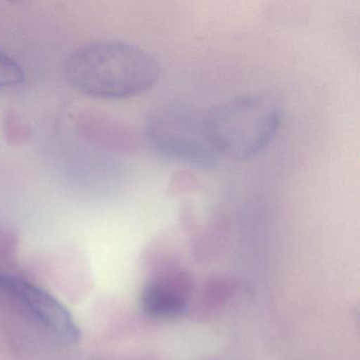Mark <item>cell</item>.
Listing matches in <instances>:
<instances>
[{"mask_svg": "<svg viewBox=\"0 0 360 360\" xmlns=\"http://www.w3.org/2000/svg\"><path fill=\"white\" fill-rule=\"evenodd\" d=\"M155 58L138 46L101 41L75 50L66 62L69 85L91 98L123 100L144 94L159 79Z\"/></svg>", "mask_w": 360, "mask_h": 360, "instance_id": "1", "label": "cell"}, {"mask_svg": "<svg viewBox=\"0 0 360 360\" xmlns=\"http://www.w3.org/2000/svg\"><path fill=\"white\" fill-rule=\"evenodd\" d=\"M208 138L219 157L246 161L277 136L281 110L264 94H243L205 110Z\"/></svg>", "mask_w": 360, "mask_h": 360, "instance_id": "2", "label": "cell"}, {"mask_svg": "<svg viewBox=\"0 0 360 360\" xmlns=\"http://www.w3.org/2000/svg\"><path fill=\"white\" fill-rule=\"evenodd\" d=\"M146 138L160 155L203 167L218 163L208 138L205 111L183 102L160 105L149 113Z\"/></svg>", "mask_w": 360, "mask_h": 360, "instance_id": "3", "label": "cell"}, {"mask_svg": "<svg viewBox=\"0 0 360 360\" xmlns=\"http://www.w3.org/2000/svg\"><path fill=\"white\" fill-rule=\"evenodd\" d=\"M0 288L20 301L60 340L67 343L79 342L82 335L79 326L67 307L51 294L26 280L1 274Z\"/></svg>", "mask_w": 360, "mask_h": 360, "instance_id": "4", "label": "cell"}, {"mask_svg": "<svg viewBox=\"0 0 360 360\" xmlns=\"http://www.w3.org/2000/svg\"><path fill=\"white\" fill-rule=\"evenodd\" d=\"M72 120L81 136L101 148L124 153L138 149L136 132L109 113L96 109H79L73 113Z\"/></svg>", "mask_w": 360, "mask_h": 360, "instance_id": "5", "label": "cell"}, {"mask_svg": "<svg viewBox=\"0 0 360 360\" xmlns=\"http://www.w3.org/2000/svg\"><path fill=\"white\" fill-rule=\"evenodd\" d=\"M191 282L183 275H164L149 281L141 292V309L155 319L180 317L188 305Z\"/></svg>", "mask_w": 360, "mask_h": 360, "instance_id": "6", "label": "cell"}, {"mask_svg": "<svg viewBox=\"0 0 360 360\" xmlns=\"http://www.w3.org/2000/svg\"><path fill=\"white\" fill-rule=\"evenodd\" d=\"M3 131L6 140L11 145L26 143L32 136V128L15 111L8 110L4 117Z\"/></svg>", "mask_w": 360, "mask_h": 360, "instance_id": "7", "label": "cell"}, {"mask_svg": "<svg viewBox=\"0 0 360 360\" xmlns=\"http://www.w3.org/2000/svg\"><path fill=\"white\" fill-rule=\"evenodd\" d=\"M24 79L22 67L9 54L0 51V88L15 87Z\"/></svg>", "mask_w": 360, "mask_h": 360, "instance_id": "8", "label": "cell"}]
</instances>
